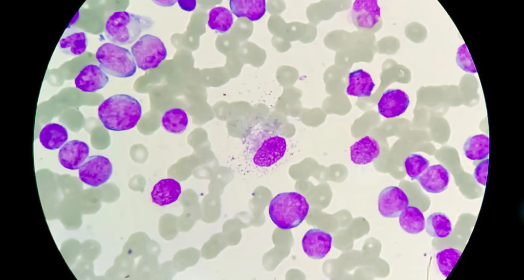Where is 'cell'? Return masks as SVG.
<instances>
[{"instance_id":"1","label":"cell","mask_w":524,"mask_h":280,"mask_svg":"<svg viewBox=\"0 0 524 280\" xmlns=\"http://www.w3.org/2000/svg\"><path fill=\"white\" fill-rule=\"evenodd\" d=\"M142 108L133 97L113 95L103 101L98 108V115L104 127L115 131L134 128L140 119Z\"/></svg>"},{"instance_id":"2","label":"cell","mask_w":524,"mask_h":280,"mask_svg":"<svg viewBox=\"0 0 524 280\" xmlns=\"http://www.w3.org/2000/svg\"><path fill=\"white\" fill-rule=\"evenodd\" d=\"M309 210L306 199L297 192L282 193L270 201L269 214L273 223L283 230L298 226Z\"/></svg>"},{"instance_id":"3","label":"cell","mask_w":524,"mask_h":280,"mask_svg":"<svg viewBox=\"0 0 524 280\" xmlns=\"http://www.w3.org/2000/svg\"><path fill=\"white\" fill-rule=\"evenodd\" d=\"M153 24L149 17L126 11H116L106 21L104 32L113 43L125 45L134 42L142 32L149 29Z\"/></svg>"},{"instance_id":"4","label":"cell","mask_w":524,"mask_h":280,"mask_svg":"<svg viewBox=\"0 0 524 280\" xmlns=\"http://www.w3.org/2000/svg\"><path fill=\"white\" fill-rule=\"evenodd\" d=\"M249 146L254 163L260 167H270L281 159L286 150V140L266 130L250 136Z\"/></svg>"},{"instance_id":"5","label":"cell","mask_w":524,"mask_h":280,"mask_svg":"<svg viewBox=\"0 0 524 280\" xmlns=\"http://www.w3.org/2000/svg\"><path fill=\"white\" fill-rule=\"evenodd\" d=\"M99 66L105 73L119 78L132 76L136 71V64L129 50L113 43L101 45L96 53Z\"/></svg>"},{"instance_id":"6","label":"cell","mask_w":524,"mask_h":280,"mask_svg":"<svg viewBox=\"0 0 524 280\" xmlns=\"http://www.w3.org/2000/svg\"><path fill=\"white\" fill-rule=\"evenodd\" d=\"M130 49L138 67L143 71L157 67L167 56L162 41L148 34L142 36Z\"/></svg>"},{"instance_id":"7","label":"cell","mask_w":524,"mask_h":280,"mask_svg":"<svg viewBox=\"0 0 524 280\" xmlns=\"http://www.w3.org/2000/svg\"><path fill=\"white\" fill-rule=\"evenodd\" d=\"M113 172V166L106 157L95 155L89 156L78 170L79 177L85 184L97 187L106 182Z\"/></svg>"},{"instance_id":"8","label":"cell","mask_w":524,"mask_h":280,"mask_svg":"<svg viewBox=\"0 0 524 280\" xmlns=\"http://www.w3.org/2000/svg\"><path fill=\"white\" fill-rule=\"evenodd\" d=\"M354 25L359 29L376 32L381 28L380 8L376 0H356L351 11Z\"/></svg>"},{"instance_id":"9","label":"cell","mask_w":524,"mask_h":280,"mask_svg":"<svg viewBox=\"0 0 524 280\" xmlns=\"http://www.w3.org/2000/svg\"><path fill=\"white\" fill-rule=\"evenodd\" d=\"M378 210L384 217L395 218L409 205V200L400 188L390 186L383 189L378 200Z\"/></svg>"},{"instance_id":"10","label":"cell","mask_w":524,"mask_h":280,"mask_svg":"<svg viewBox=\"0 0 524 280\" xmlns=\"http://www.w3.org/2000/svg\"><path fill=\"white\" fill-rule=\"evenodd\" d=\"M410 104L408 95L399 89L386 90L378 103L379 114L389 119L398 116L405 112Z\"/></svg>"},{"instance_id":"11","label":"cell","mask_w":524,"mask_h":280,"mask_svg":"<svg viewBox=\"0 0 524 280\" xmlns=\"http://www.w3.org/2000/svg\"><path fill=\"white\" fill-rule=\"evenodd\" d=\"M332 242L331 235L319 229L309 230L302 240V246L305 253L313 259H322L331 250Z\"/></svg>"},{"instance_id":"12","label":"cell","mask_w":524,"mask_h":280,"mask_svg":"<svg viewBox=\"0 0 524 280\" xmlns=\"http://www.w3.org/2000/svg\"><path fill=\"white\" fill-rule=\"evenodd\" d=\"M90 147L82 141L74 139L66 143L59 149L58 158L64 168L76 170L79 169L88 157Z\"/></svg>"},{"instance_id":"13","label":"cell","mask_w":524,"mask_h":280,"mask_svg":"<svg viewBox=\"0 0 524 280\" xmlns=\"http://www.w3.org/2000/svg\"><path fill=\"white\" fill-rule=\"evenodd\" d=\"M417 180L426 192L440 193L448 188L450 173L443 165L435 164L429 166Z\"/></svg>"},{"instance_id":"14","label":"cell","mask_w":524,"mask_h":280,"mask_svg":"<svg viewBox=\"0 0 524 280\" xmlns=\"http://www.w3.org/2000/svg\"><path fill=\"white\" fill-rule=\"evenodd\" d=\"M76 87L83 92H93L103 88L108 77L99 65L90 64L84 66L74 80Z\"/></svg>"},{"instance_id":"15","label":"cell","mask_w":524,"mask_h":280,"mask_svg":"<svg viewBox=\"0 0 524 280\" xmlns=\"http://www.w3.org/2000/svg\"><path fill=\"white\" fill-rule=\"evenodd\" d=\"M88 39L86 33L76 28H68L64 32L59 43V50L69 56H78L87 48Z\"/></svg>"},{"instance_id":"16","label":"cell","mask_w":524,"mask_h":280,"mask_svg":"<svg viewBox=\"0 0 524 280\" xmlns=\"http://www.w3.org/2000/svg\"><path fill=\"white\" fill-rule=\"evenodd\" d=\"M380 153L378 142L367 135L350 147L351 159L356 165H363L372 162Z\"/></svg>"},{"instance_id":"17","label":"cell","mask_w":524,"mask_h":280,"mask_svg":"<svg viewBox=\"0 0 524 280\" xmlns=\"http://www.w3.org/2000/svg\"><path fill=\"white\" fill-rule=\"evenodd\" d=\"M181 193L180 184L172 178L160 180L153 187L151 192L152 201L160 206L175 202Z\"/></svg>"},{"instance_id":"18","label":"cell","mask_w":524,"mask_h":280,"mask_svg":"<svg viewBox=\"0 0 524 280\" xmlns=\"http://www.w3.org/2000/svg\"><path fill=\"white\" fill-rule=\"evenodd\" d=\"M229 5L236 17H246L251 21L259 20L266 12L265 0H230Z\"/></svg>"},{"instance_id":"19","label":"cell","mask_w":524,"mask_h":280,"mask_svg":"<svg viewBox=\"0 0 524 280\" xmlns=\"http://www.w3.org/2000/svg\"><path fill=\"white\" fill-rule=\"evenodd\" d=\"M375 86L370 74L360 69L350 73L346 91L351 96L370 97Z\"/></svg>"},{"instance_id":"20","label":"cell","mask_w":524,"mask_h":280,"mask_svg":"<svg viewBox=\"0 0 524 280\" xmlns=\"http://www.w3.org/2000/svg\"><path fill=\"white\" fill-rule=\"evenodd\" d=\"M68 138L66 128L57 123H48L39 132V139L47 149L54 150L59 148Z\"/></svg>"},{"instance_id":"21","label":"cell","mask_w":524,"mask_h":280,"mask_svg":"<svg viewBox=\"0 0 524 280\" xmlns=\"http://www.w3.org/2000/svg\"><path fill=\"white\" fill-rule=\"evenodd\" d=\"M465 156L473 161H479L488 158L489 137L485 134L469 136L463 145Z\"/></svg>"},{"instance_id":"22","label":"cell","mask_w":524,"mask_h":280,"mask_svg":"<svg viewBox=\"0 0 524 280\" xmlns=\"http://www.w3.org/2000/svg\"><path fill=\"white\" fill-rule=\"evenodd\" d=\"M399 221L402 229L410 234H418L425 227L423 214L414 206H407L399 215Z\"/></svg>"},{"instance_id":"23","label":"cell","mask_w":524,"mask_h":280,"mask_svg":"<svg viewBox=\"0 0 524 280\" xmlns=\"http://www.w3.org/2000/svg\"><path fill=\"white\" fill-rule=\"evenodd\" d=\"M188 119L186 112L180 108L166 110L161 119V125L169 133L181 134L187 128Z\"/></svg>"},{"instance_id":"24","label":"cell","mask_w":524,"mask_h":280,"mask_svg":"<svg viewBox=\"0 0 524 280\" xmlns=\"http://www.w3.org/2000/svg\"><path fill=\"white\" fill-rule=\"evenodd\" d=\"M425 230L431 237L444 238L452 230L449 217L444 213L436 212L430 215L425 222Z\"/></svg>"},{"instance_id":"25","label":"cell","mask_w":524,"mask_h":280,"mask_svg":"<svg viewBox=\"0 0 524 280\" xmlns=\"http://www.w3.org/2000/svg\"><path fill=\"white\" fill-rule=\"evenodd\" d=\"M233 23L232 14L227 8L216 7L209 11L208 26L212 30L225 33L230 29Z\"/></svg>"},{"instance_id":"26","label":"cell","mask_w":524,"mask_h":280,"mask_svg":"<svg viewBox=\"0 0 524 280\" xmlns=\"http://www.w3.org/2000/svg\"><path fill=\"white\" fill-rule=\"evenodd\" d=\"M462 252L453 248L445 249L437 253L436 259L441 273L447 277L459 259Z\"/></svg>"},{"instance_id":"27","label":"cell","mask_w":524,"mask_h":280,"mask_svg":"<svg viewBox=\"0 0 524 280\" xmlns=\"http://www.w3.org/2000/svg\"><path fill=\"white\" fill-rule=\"evenodd\" d=\"M404 166L407 174L411 180L417 179L429 166V160L420 154L409 155L405 159Z\"/></svg>"},{"instance_id":"28","label":"cell","mask_w":524,"mask_h":280,"mask_svg":"<svg viewBox=\"0 0 524 280\" xmlns=\"http://www.w3.org/2000/svg\"><path fill=\"white\" fill-rule=\"evenodd\" d=\"M456 61L458 65L465 71L473 73H476V69L472 58L465 44H463L458 48L456 55Z\"/></svg>"},{"instance_id":"29","label":"cell","mask_w":524,"mask_h":280,"mask_svg":"<svg viewBox=\"0 0 524 280\" xmlns=\"http://www.w3.org/2000/svg\"><path fill=\"white\" fill-rule=\"evenodd\" d=\"M473 162H475L474 165L476 166L473 172L474 178L478 183L485 186L488 176L489 158L479 161H473Z\"/></svg>"},{"instance_id":"30","label":"cell","mask_w":524,"mask_h":280,"mask_svg":"<svg viewBox=\"0 0 524 280\" xmlns=\"http://www.w3.org/2000/svg\"><path fill=\"white\" fill-rule=\"evenodd\" d=\"M181 8L187 11L193 10L196 7V1H177Z\"/></svg>"},{"instance_id":"31","label":"cell","mask_w":524,"mask_h":280,"mask_svg":"<svg viewBox=\"0 0 524 280\" xmlns=\"http://www.w3.org/2000/svg\"><path fill=\"white\" fill-rule=\"evenodd\" d=\"M158 1L157 2V4H160L161 3L160 6H162V5H163V4H164L165 6H172L173 4H175L176 2V1Z\"/></svg>"}]
</instances>
